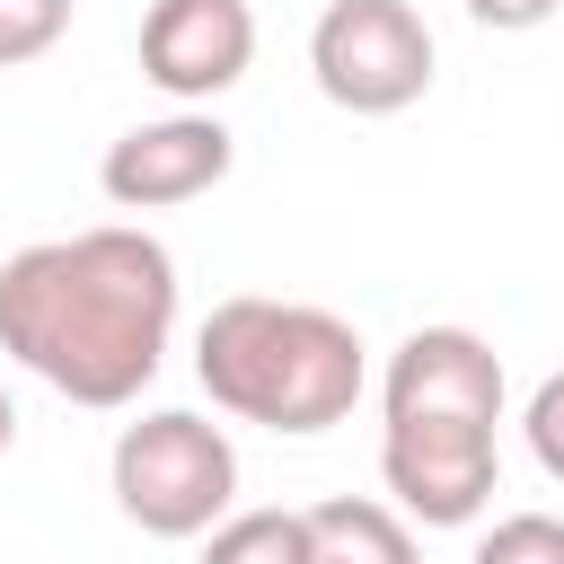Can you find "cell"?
Returning a JSON list of instances; mask_svg holds the SVG:
<instances>
[{
  "mask_svg": "<svg viewBox=\"0 0 564 564\" xmlns=\"http://www.w3.org/2000/svg\"><path fill=\"white\" fill-rule=\"evenodd\" d=\"M194 379H203V397L220 414L308 441V432H335L361 405L370 361H361L352 317H335L317 300L238 291L194 326Z\"/></svg>",
  "mask_w": 564,
  "mask_h": 564,
  "instance_id": "7a4b0ae2",
  "label": "cell"
},
{
  "mask_svg": "<svg viewBox=\"0 0 564 564\" xmlns=\"http://www.w3.org/2000/svg\"><path fill=\"white\" fill-rule=\"evenodd\" d=\"M520 432H529V458H538V467L564 485V370L529 388V405H520Z\"/></svg>",
  "mask_w": 564,
  "mask_h": 564,
  "instance_id": "4fadbf2b",
  "label": "cell"
},
{
  "mask_svg": "<svg viewBox=\"0 0 564 564\" xmlns=\"http://www.w3.org/2000/svg\"><path fill=\"white\" fill-rule=\"evenodd\" d=\"M176 335V256L150 229H70L0 264V352L70 405H132Z\"/></svg>",
  "mask_w": 564,
  "mask_h": 564,
  "instance_id": "6da1fadb",
  "label": "cell"
},
{
  "mask_svg": "<svg viewBox=\"0 0 564 564\" xmlns=\"http://www.w3.org/2000/svg\"><path fill=\"white\" fill-rule=\"evenodd\" d=\"M467 564H564V520H546V511H511V520H494V529L476 538Z\"/></svg>",
  "mask_w": 564,
  "mask_h": 564,
  "instance_id": "8fae6325",
  "label": "cell"
},
{
  "mask_svg": "<svg viewBox=\"0 0 564 564\" xmlns=\"http://www.w3.org/2000/svg\"><path fill=\"white\" fill-rule=\"evenodd\" d=\"M308 538H317V564H423L414 546V520L397 502H370V494H335L308 511Z\"/></svg>",
  "mask_w": 564,
  "mask_h": 564,
  "instance_id": "9c48e42d",
  "label": "cell"
},
{
  "mask_svg": "<svg viewBox=\"0 0 564 564\" xmlns=\"http://www.w3.org/2000/svg\"><path fill=\"white\" fill-rule=\"evenodd\" d=\"M106 485H115V511L141 538H203L212 520L238 511V449H229L220 423H203L185 405H159V414L115 432Z\"/></svg>",
  "mask_w": 564,
  "mask_h": 564,
  "instance_id": "3957f363",
  "label": "cell"
},
{
  "mask_svg": "<svg viewBox=\"0 0 564 564\" xmlns=\"http://www.w3.org/2000/svg\"><path fill=\"white\" fill-rule=\"evenodd\" d=\"M379 414H458V423H502V352L476 326H414L388 352Z\"/></svg>",
  "mask_w": 564,
  "mask_h": 564,
  "instance_id": "ba28073f",
  "label": "cell"
},
{
  "mask_svg": "<svg viewBox=\"0 0 564 564\" xmlns=\"http://www.w3.org/2000/svg\"><path fill=\"white\" fill-rule=\"evenodd\" d=\"M203 564H317L308 511H229L203 529Z\"/></svg>",
  "mask_w": 564,
  "mask_h": 564,
  "instance_id": "30bf717a",
  "label": "cell"
},
{
  "mask_svg": "<svg viewBox=\"0 0 564 564\" xmlns=\"http://www.w3.org/2000/svg\"><path fill=\"white\" fill-rule=\"evenodd\" d=\"M229 167H238V132L212 106H176V115L115 132L106 159H97V185H106L115 212H176V203L212 194Z\"/></svg>",
  "mask_w": 564,
  "mask_h": 564,
  "instance_id": "8992f818",
  "label": "cell"
},
{
  "mask_svg": "<svg viewBox=\"0 0 564 564\" xmlns=\"http://www.w3.org/2000/svg\"><path fill=\"white\" fill-rule=\"evenodd\" d=\"M502 449L494 423H458V414H388L379 432V485L405 520L423 529H467L494 502Z\"/></svg>",
  "mask_w": 564,
  "mask_h": 564,
  "instance_id": "5b68a950",
  "label": "cell"
},
{
  "mask_svg": "<svg viewBox=\"0 0 564 564\" xmlns=\"http://www.w3.org/2000/svg\"><path fill=\"white\" fill-rule=\"evenodd\" d=\"M476 26H494V35H529V26H546L564 0H458Z\"/></svg>",
  "mask_w": 564,
  "mask_h": 564,
  "instance_id": "5bb4252c",
  "label": "cell"
},
{
  "mask_svg": "<svg viewBox=\"0 0 564 564\" xmlns=\"http://www.w3.org/2000/svg\"><path fill=\"white\" fill-rule=\"evenodd\" d=\"M308 79L344 115H405L432 88V26L414 0H326L308 26Z\"/></svg>",
  "mask_w": 564,
  "mask_h": 564,
  "instance_id": "277c9868",
  "label": "cell"
},
{
  "mask_svg": "<svg viewBox=\"0 0 564 564\" xmlns=\"http://www.w3.org/2000/svg\"><path fill=\"white\" fill-rule=\"evenodd\" d=\"M70 35V0H0V70L44 62Z\"/></svg>",
  "mask_w": 564,
  "mask_h": 564,
  "instance_id": "7c38bea8",
  "label": "cell"
},
{
  "mask_svg": "<svg viewBox=\"0 0 564 564\" xmlns=\"http://www.w3.org/2000/svg\"><path fill=\"white\" fill-rule=\"evenodd\" d=\"M256 62V9L247 0H150L141 9V79L176 106H212Z\"/></svg>",
  "mask_w": 564,
  "mask_h": 564,
  "instance_id": "52a82bcc",
  "label": "cell"
},
{
  "mask_svg": "<svg viewBox=\"0 0 564 564\" xmlns=\"http://www.w3.org/2000/svg\"><path fill=\"white\" fill-rule=\"evenodd\" d=\"M9 441H18V405H9V388H0V458H9Z\"/></svg>",
  "mask_w": 564,
  "mask_h": 564,
  "instance_id": "9a60e30c",
  "label": "cell"
}]
</instances>
